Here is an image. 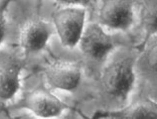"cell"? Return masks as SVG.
<instances>
[{
	"instance_id": "cell-1",
	"label": "cell",
	"mask_w": 157,
	"mask_h": 119,
	"mask_svg": "<svg viewBox=\"0 0 157 119\" xmlns=\"http://www.w3.org/2000/svg\"><path fill=\"white\" fill-rule=\"evenodd\" d=\"M140 51L138 47L123 49L105 65L98 80V93L102 99L125 103L134 87L136 80L134 68Z\"/></svg>"
},
{
	"instance_id": "cell-2",
	"label": "cell",
	"mask_w": 157,
	"mask_h": 119,
	"mask_svg": "<svg viewBox=\"0 0 157 119\" xmlns=\"http://www.w3.org/2000/svg\"><path fill=\"white\" fill-rule=\"evenodd\" d=\"M55 32L53 24L43 19L38 10L27 12L17 21V42L13 46L19 49L30 65L31 59L46 49Z\"/></svg>"
},
{
	"instance_id": "cell-3",
	"label": "cell",
	"mask_w": 157,
	"mask_h": 119,
	"mask_svg": "<svg viewBox=\"0 0 157 119\" xmlns=\"http://www.w3.org/2000/svg\"><path fill=\"white\" fill-rule=\"evenodd\" d=\"M6 109L9 115L12 112L26 110L37 117H58L66 110L73 108L54 95L47 87L39 85L20 89L15 99L6 105Z\"/></svg>"
},
{
	"instance_id": "cell-4",
	"label": "cell",
	"mask_w": 157,
	"mask_h": 119,
	"mask_svg": "<svg viewBox=\"0 0 157 119\" xmlns=\"http://www.w3.org/2000/svg\"><path fill=\"white\" fill-rule=\"evenodd\" d=\"M29 61L13 45L0 47V103L6 105L14 100L22 87V73Z\"/></svg>"
},
{
	"instance_id": "cell-5",
	"label": "cell",
	"mask_w": 157,
	"mask_h": 119,
	"mask_svg": "<svg viewBox=\"0 0 157 119\" xmlns=\"http://www.w3.org/2000/svg\"><path fill=\"white\" fill-rule=\"evenodd\" d=\"M86 13V9L82 6H67L53 12V25L64 47L73 49L78 44L85 28Z\"/></svg>"
},
{
	"instance_id": "cell-6",
	"label": "cell",
	"mask_w": 157,
	"mask_h": 119,
	"mask_svg": "<svg viewBox=\"0 0 157 119\" xmlns=\"http://www.w3.org/2000/svg\"><path fill=\"white\" fill-rule=\"evenodd\" d=\"M78 45H80V50L86 59L101 63L114 50L117 41L104 31L100 23L89 22L84 28Z\"/></svg>"
},
{
	"instance_id": "cell-7",
	"label": "cell",
	"mask_w": 157,
	"mask_h": 119,
	"mask_svg": "<svg viewBox=\"0 0 157 119\" xmlns=\"http://www.w3.org/2000/svg\"><path fill=\"white\" fill-rule=\"evenodd\" d=\"M82 69L78 61H55L44 69L49 87L74 92L82 81Z\"/></svg>"
},
{
	"instance_id": "cell-8",
	"label": "cell",
	"mask_w": 157,
	"mask_h": 119,
	"mask_svg": "<svg viewBox=\"0 0 157 119\" xmlns=\"http://www.w3.org/2000/svg\"><path fill=\"white\" fill-rule=\"evenodd\" d=\"M135 0H102L98 9V23L119 31H127L133 25Z\"/></svg>"
},
{
	"instance_id": "cell-9",
	"label": "cell",
	"mask_w": 157,
	"mask_h": 119,
	"mask_svg": "<svg viewBox=\"0 0 157 119\" xmlns=\"http://www.w3.org/2000/svg\"><path fill=\"white\" fill-rule=\"evenodd\" d=\"M156 118L157 105L151 98L140 97L132 103L118 110L110 111H98L93 118Z\"/></svg>"
},
{
	"instance_id": "cell-10",
	"label": "cell",
	"mask_w": 157,
	"mask_h": 119,
	"mask_svg": "<svg viewBox=\"0 0 157 119\" xmlns=\"http://www.w3.org/2000/svg\"><path fill=\"white\" fill-rule=\"evenodd\" d=\"M140 22L144 32V39L138 48L142 51L144 45L152 36L156 35V0H139Z\"/></svg>"
},
{
	"instance_id": "cell-11",
	"label": "cell",
	"mask_w": 157,
	"mask_h": 119,
	"mask_svg": "<svg viewBox=\"0 0 157 119\" xmlns=\"http://www.w3.org/2000/svg\"><path fill=\"white\" fill-rule=\"evenodd\" d=\"M142 58L139 59L140 71L145 80L155 88L156 87V35L147 41L142 49Z\"/></svg>"
},
{
	"instance_id": "cell-12",
	"label": "cell",
	"mask_w": 157,
	"mask_h": 119,
	"mask_svg": "<svg viewBox=\"0 0 157 119\" xmlns=\"http://www.w3.org/2000/svg\"><path fill=\"white\" fill-rule=\"evenodd\" d=\"M12 0H0V47L5 43L7 36L6 10Z\"/></svg>"
},
{
	"instance_id": "cell-13",
	"label": "cell",
	"mask_w": 157,
	"mask_h": 119,
	"mask_svg": "<svg viewBox=\"0 0 157 119\" xmlns=\"http://www.w3.org/2000/svg\"><path fill=\"white\" fill-rule=\"evenodd\" d=\"M61 4H66V5H78L85 7L86 9L90 11V16H93L98 5V0H55Z\"/></svg>"
},
{
	"instance_id": "cell-14",
	"label": "cell",
	"mask_w": 157,
	"mask_h": 119,
	"mask_svg": "<svg viewBox=\"0 0 157 119\" xmlns=\"http://www.w3.org/2000/svg\"><path fill=\"white\" fill-rule=\"evenodd\" d=\"M9 117L10 115L7 111L5 105L0 103V118H9Z\"/></svg>"
},
{
	"instance_id": "cell-15",
	"label": "cell",
	"mask_w": 157,
	"mask_h": 119,
	"mask_svg": "<svg viewBox=\"0 0 157 119\" xmlns=\"http://www.w3.org/2000/svg\"><path fill=\"white\" fill-rule=\"evenodd\" d=\"M135 1H136V2H138V1H139V0H135Z\"/></svg>"
}]
</instances>
